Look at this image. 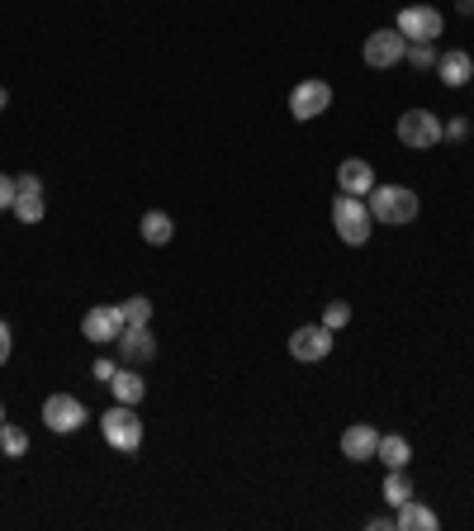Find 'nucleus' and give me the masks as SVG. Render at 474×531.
<instances>
[{"mask_svg": "<svg viewBox=\"0 0 474 531\" xmlns=\"http://www.w3.org/2000/svg\"><path fill=\"white\" fill-rule=\"evenodd\" d=\"M437 43H408V53H403V62L408 67H418V72H427V67H437Z\"/></svg>", "mask_w": 474, "mask_h": 531, "instance_id": "23", "label": "nucleus"}, {"mask_svg": "<svg viewBox=\"0 0 474 531\" xmlns=\"http://www.w3.org/2000/svg\"><path fill=\"white\" fill-rule=\"evenodd\" d=\"M43 427L57 432V437H72L86 427V403L76 399V394H48L43 399Z\"/></svg>", "mask_w": 474, "mask_h": 531, "instance_id": "4", "label": "nucleus"}, {"mask_svg": "<svg viewBox=\"0 0 474 531\" xmlns=\"http://www.w3.org/2000/svg\"><path fill=\"white\" fill-rule=\"evenodd\" d=\"M114 347H119V356H124V366H143V361L157 356V337H152V328H124Z\"/></svg>", "mask_w": 474, "mask_h": 531, "instance_id": "12", "label": "nucleus"}, {"mask_svg": "<svg viewBox=\"0 0 474 531\" xmlns=\"http://www.w3.org/2000/svg\"><path fill=\"white\" fill-rule=\"evenodd\" d=\"M124 332V318H119V304H95L86 318H81V337L95 342V347H114Z\"/></svg>", "mask_w": 474, "mask_h": 531, "instance_id": "10", "label": "nucleus"}, {"mask_svg": "<svg viewBox=\"0 0 474 531\" xmlns=\"http://www.w3.org/2000/svg\"><path fill=\"white\" fill-rule=\"evenodd\" d=\"M337 185H342V195H356V200H365L370 190H375V166L365 162V157H347V162L337 166Z\"/></svg>", "mask_w": 474, "mask_h": 531, "instance_id": "11", "label": "nucleus"}, {"mask_svg": "<svg viewBox=\"0 0 474 531\" xmlns=\"http://www.w3.org/2000/svg\"><path fill=\"white\" fill-rule=\"evenodd\" d=\"M394 531H437V513L427 503H418V498H408V503H399Z\"/></svg>", "mask_w": 474, "mask_h": 531, "instance_id": "16", "label": "nucleus"}, {"mask_svg": "<svg viewBox=\"0 0 474 531\" xmlns=\"http://www.w3.org/2000/svg\"><path fill=\"white\" fill-rule=\"evenodd\" d=\"M456 10L460 15H474V0H456Z\"/></svg>", "mask_w": 474, "mask_h": 531, "instance_id": "29", "label": "nucleus"}, {"mask_svg": "<svg viewBox=\"0 0 474 531\" xmlns=\"http://www.w3.org/2000/svg\"><path fill=\"white\" fill-rule=\"evenodd\" d=\"M470 86H474V81H470Z\"/></svg>", "mask_w": 474, "mask_h": 531, "instance_id": "33", "label": "nucleus"}, {"mask_svg": "<svg viewBox=\"0 0 474 531\" xmlns=\"http://www.w3.org/2000/svg\"><path fill=\"white\" fill-rule=\"evenodd\" d=\"M403 53H408V38H403L399 29H375V34L365 38V67H375V72L399 67Z\"/></svg>", "mask_w": 474, "mask_h": 531, "instance_id": "9", "label": "nucleus"}, {"mask_svg": "<svg viewBox=\"0 0 474 531\" xmlns=\"http://www.w3.org/2000/svg\"><path fill=\"white\" fill-rule=\"evenodd\" d=\"M332 328L328 323H304V328L290 332V356L294 361H304V366H313V361H328L332 356Z\"/></svg>", "mask_w": 474, "mask_h": 531, "instance_id": "7", "label": "nucleus"}, {"mask_svg": "<svg viewBox=\"0 0 474 531\" xmlns=\"http://www.w3.org/2000/svg\"><path fill=\"white\" fill-rule=\"evenodd\" d=\"M365 204H370V219L389 223V228L418 219V190H408V185H375Z\"/></svg>", "mask_w": 474, "mask_h": 531, "instance_id": "1", "label": "nucleus"}, {"mask_svg": "<svg viewBox=\"0 0 474 531\" xmlns=\"http://www.w3.org/2000/svg\"><path fill=\"white\" fill-rule=\"evenodd\" d=\"M375 446H380V432H375L370 422H356V427H347V432H342V456H347L351 465L375 460Z\"/></svg>", "mask_w": 474, "mask_h": 531, "instance_id": "13", "label": "nucleus"}, {"mask_svg": "<svg viewBox=\"0 0 474 531\" xmlns=\"http://www.w3.org/2000/svg\"><path fill=\"white\" fill-rule=\"evenodd\" d=\"M394 29H399L408 43H437L441 29H446V19H441V10H432V5H403L399 19H394Z\"/></svg>", "mask_w": 474, "mask_h": 531, "instance_id": "5", "label": "nucleus"}, {"mask_svg": "<svg viewBox=\"0 0 474 531\" xmlns=\"http://www.w3.org/2000/svg\"><path fill=\"white\" fill-rule=\"evenodd\" d=\"M441 138H451V143H465V138H470V119H446V124H441Z\"/></svg>", "mask_w": 474, "mask_h": 531, "instance_id": "25", "label": "nucleus"}, {"mask_svg": "<svg viewBox=\"0 0 474 531\" xmlns=\"http://www.w3.org/2000/svg\"><path fill=\"white\" fill-rule=\"evenodd\" d=\"M384 503H389V508H399V503H408V498H413V484H408V470H389V475H384Z\"/></svg>", "mask_w": 474, "mask_h": 531, "instance_id": "21", "label": "nucleus"}, {"mask_svg": "<svg viewBox=\"0 0 474 531\" xmlns=\"http://www.w3.org/2000/svg\"><path fill=\"white\" fill-rule=\"evenodd\" d=\"M100 432H105V441H110L119 456H133L143 446V418L133 413V403H114L110 413L100 418Z\"/></svg>", "mask_w": 474, "mask_h": 531, "instance_id": "3", "label": "nucleus"}, {"mask_svg": "<svg viewBox=\"0 0 474 531\" xmlns=\"http://www.w3.org/2000/svg\"><path fill=\"white\" fill-rule=\"evenodd\" d=\"M119 318H124V328H147L152 323V299L147 294H128L119 304Z\"/></svg>", "mask_w": 474, "mask_h": 531, "instance_id": "19", "label": "nucleus"}, {"mask_svg": "<svg viewBox=\"0 0 474 531\" xmlns=\"http://www.w3.org/2000/svg\"><path fill=\"white\" fill-rule=\"evenodd\" d=\"M399 143L403 147H413V152H427V147H437L441 143V114L432 110H408L399 114Z\"/></svg>", "mask_w": 474, "mask_h": 531, "instance_id": "6", "label": "nucleus"}, {"mask_svg": "<svg viewBox=\"0 0 474 531\" xmlns=\"http://www.w3.org/2000/svg\"><path fill=\"white\" fill-rule=\"evenodd\" d=\"M0 456H5V451H0Z\"/></svg>", "mask_w": 474, "mask_h": 531, "instance_id": "32", "label": "nucleus"}, {"mask_svg": "<svg viewBox=\"0 0 474 531\" xmlns=\"http://www.w3.org/2000/svg\"><path fill=\"white\" fill-rule=\"evenodd\" d=\"M332 228L347 247H365L370 233H375V219H370V204L356 200V195H337L332 200Z\"/></svg>", "mask_w": 474, "mask_h": 531, "instance_id": "2", "label": "nucleus"}, {"mask_svg": "<svg viewBox=\"0 0 474 531\" xmlns=\"http://www.w3.org/2000/svg\"><path fill=\"white\" fill-rule=\"evenodd\" d=\"M437 76H441V86H451V91H460L465 81H474V62L465 48H446V53L437 57Z\"/></svg>", "mask_w": 474, "mask_h": 531, "instance_id": "14", "label": "nucleus"}, {"mask_svg": "<svg viewBox=\"0 0 474 531\" xmlns=\"http://www.w3.org/2000/svg\"><path fill=\"white\" fill-rule=\"evenodd\" d=\"M0 422H5V403H0Z\"/></svg>", "mask_w": 474, "mask_h": 531, "instance_id": "31", "label": "nucleus"}, {"mask_svg": "<svg viewBox=\"0 0 474 531\" xmlns=\"http://www.w3.org/2000/svg\"><path fill=\"white\" fill-rule=\"evenodd\" d=\"M138 228H143V242H147V247H166V242L176 238V223H171V214H162V209H147Z\"/></svg>", "mask_w": 474, "mask_h": 531, "instance_id": "18", "label": "nucleus"}, {"mask_svg": "<svg viewBox=\"0 0 474 531\" xmlns=\"http://www.w3.org/2000/svg\"><path fill=\"white\" fill-rule=\"evenodd\" d=\"M323 323H328L332 332H337V328H347V323H351V304H342V299H332L328 309H323Z\"/></svg>", "mask_w": 474, "mask_h": 531, "instance_id": "24", "label": "nucleus"}, {"mask_svg": "<svg viewBox=\"0 0 474 531\" xmlns=\"http://www.w3.org/2000/svg\"><path fill=\"white\" fill-rule=\"evenodd\" d=\"M110 394H114V403H138L147 399V380L138 375V370H128V366H119L114 370V380H110Z\"/></svg>", "mask_w": 474, "mask_h": 531, "instance_id": "15", "label": "nucleus"}, {"mask_svg": "<svg viewBox=\"0 0 474 531\" xmlns=\"http://www.w3.org/2000/svg\"><path fill=\"white\" fill-rule=\"evenodd\" d=\"M5 105H10V95H5V91H0V110H5Z\"/></svg>", "mask_w": 474, "mask_h": 531, "instance_id": "30", "label": "nucleus"}, {"mask_svg": "<svg viewBox=\"0 0 474 531\" xmlns=\"http://www.w3.org/2000/svg\"><path fill=\"white\" fill-rule=\"evenodd\" d=\"M114 370H119V366H114L110 356H100V361H95V366H91V375H95V380H100V385H110V380H114Z\"/></svg>", "mask_w": 474, "mask_h": 531, "instance_id": "27", "label": "nucleus"}, {"mask_svg": "<svg viewBox=\"0 0 474 531\" xmlns=\"http://www.w3.org/2000/svg\"><path fill=\"white\" fill-rule=\"evenodd\" d=\"M15 219L19 223H38L43 214H48V200H43V190H24V195H15Z\"/></svg>", "mask_w": 474, "mask_h": 531, "instance_id": "20", "label": "nucleus"}, {"mask_svg": "<svg viewBox=\"0 0 474 531\" xmlns=\"http://www.w3.org/2000/svg\"><path fill=\"white\" fill-rule=\"evenodd\" d=\"M10 204H15V181L0 176V209H10Z\"/></svg>", "mask_w": 474, "mask_h": 531, "instance_id": "28", "label": "nucleus"}, {"mask_svg": "<svg viewBox=\"0 0 474 531\" xmlns=\"http://www.w3.org/2000/svg\"><path fill=\"white\" fill-rule=\"evenodd\" d=\"M10 351H15V332H10V323L0 318V366L10 361Z\"/></svg>", "mask_w": 474, "mask_h": 531, "instance_id": "26", "label": "nucleus"}, {"mask_svg": "<svg viewBox=\"0 0 474 531\" xmlns=\"http://www.w3.org/2000/svg\"><path fill=\"white\" fill-rule=\"evenodd\" d=\"M332 110V86L328 81H299L290 91V114L299 119V124H309V119H323V114Z\"/></svg>", "mask_w": 474, "mask_h": 531, "instance_id": "8", "label": "nucleus"}, {"mask_svg": "<svg viewBox=\"0 0 474 531\" xmlns=\"http://www.w3.org/2000/svg\"><path fill=\"white\" fill-rule=\"evenodd\" d=\"M375 460H384V470H408V460H413V446H408V437L389 432V437H380V446H375Z\"/></svg>", "mask_w": 474, "mask_h": 531, "instance_id": "17", "label": "nucleus"}, {"mask_svg": "<svg viewBox=\"0 0 474 531\" xmlns=\"http://www.w3.org/2000/svg\"><path fill=\"white\" fill-rule=\"evenodd\" d=\"M0 451H5L10 460L24 456V451H29V432L15 427V422H0Z\"/></svg>", "mask_w": 474, "mask_h": 531, "instance_id": "22", "label": "nucleus"}]
</instances>
